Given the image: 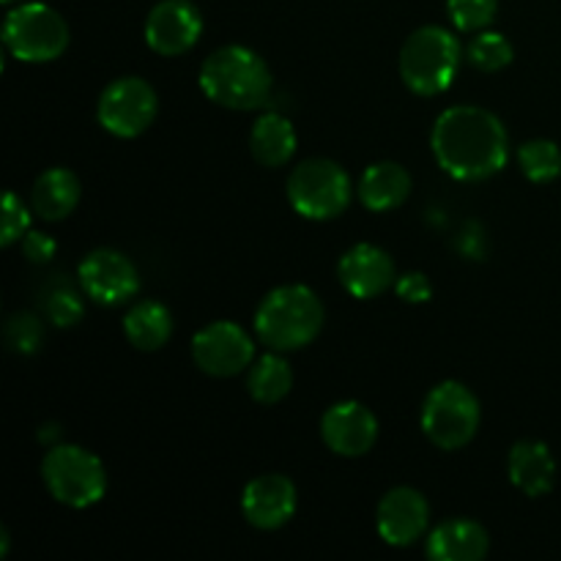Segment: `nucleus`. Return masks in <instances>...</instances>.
Returning <instances> with one entry per match:
<instances>
[{"label":"nucleus","instance_id":"nucleus-19","mask_svg":"<svg viewBox=\"0 0 561 561\" xmlns=\"http://www.w3.org/2000/svg\"><path fill=\"white\" fill-rule=\"evenodd\" d=\"M359 201L367 211H394L403 206L411 195V173L398 162H378L362 173Z\"/></svg>","mask_w":561,"mask_h":561},{"label":"nucleus","instance_id":"nucleus-16","mask_svg":"<svg viewBox=\"0 0 561 561\" xmlns=\"http://www.w3.org/2000/svg\"><path fill=\"white\" fill-rule=\"evenodd\" d=\"M296 485L285 474H261L247 482L241 493V513L247 524L261 531H274L296 513Z\"/></svg>","mask_w":561,"mask_h":561},{"label":"nucleus","instance_id":"nucleus-7","mask_svg":"<svg viewBox=\"0 0 561 561\" xmlns=\"http://www.w3.org/2000/svg\"><path fill=\"white\" fill-rule=\"evenodd\" d=\"M3 44L22 64H49L69 47V25L47 3H20L5 14Z\"/></svg>","mask_w":561,"mask_h":561},{"label":"nucleus","instance_id":"nucleus-30","mask_svg":"<svg viewBox=\"0 0 561 561\" xmlns=\"http://www.w3.org/2000/svg\"><path fill=\"white\" fill-rule=\"evenodd\" d=\"M394 290H398L400 299L409 301V305H425V301H431L433 296L431 279H427L422 272H409L403 274V277H398Z\"/></svg>","mask_w":561,"mask_h":561},{"label":"nucleus","instance_id":"nucleus-23","mask_svg":"<svg viewBox=\"0 0 561 561\" xmlns=\"http://www.w3.org/2000/svg\"><path fill=\"white\" fill-rule=\"evenodd\" d=\"M294 387V370L288 362L279 356V351L263 354L250 365V376H247V392L255 403L274 405L285 400V394Z\"/></svg>","mask_w":561,"mask_h":561},{"label":"nucleus","instance_id":"nucleus-14","mask_svg":"<svg viewBox=\"0 0 561 561\" xmlns=\"http://www.w3.org/2000/svg\"><path fill=\"white\" fill-rule=\"evenodd\" d=\"M321 438L340 458H362L376 444L378 420L367 405L343 400L321 416Z\"/></svg>","mask_w":561,"mask_h":561},{"label":"nucleus","instance_id":"nucleus-8","mask_svg":"<svg viewBox=\"0 0 561 561\" xmlns=\"http://www.w3.org/2000/svg\"><path fill=\"white\" fill-rule=\"evenodd\" d=\"M480 400L460 381L438 383L422 403V431L431 444L447 453L466 447L480 431Z\"/></svg>","mask_w":561,"mask_h":561},{"label":"nucleus","instance_id":"nucleus-1","mask_svg":"<svg viewBox=\"0 0 561 561\" xmlns=\"http://www.w3.org/2000/svg\"><path fill=\"white\" fill-rule=\"evenodd\" d=\"M433 157L455 181H485L507 164L510 137L502 118L485 107L460 104L433 124Z\"/></svg>","mask_w":561,"mask_h":561},{"label":"nucleus","instance_id":"nucleus-5","mask_svg":"<svg viewBox=\"0 0 561 561\" xmlns=\"http://www.w3.org/2000/svg\"><path fill=\"white\" fill-rule=\"evenodd\" d=\"M42 480L55 502L71 510L99 504L107 491V471L93 453L77 444H58L44 455Z\"/></svg>","mask_w":561,"mask_h":561},{"label":"nucleus","instance_id":"nucleus-28","mask_svg":"<svg viewBox=\"0 0 561 561\" xmlns=\"http://www.w3.org/2000/svg\"><path fill=\"white\" fill-rule=\"evenodd\" d=\"M85 307H82L80 294L71 285H55L47 290V301H44V316L60 329L75 327L82 318Z\"/></svg>","mask_w":561,"mask_h":561},{"label":"nucleus","instance_id":"nucleus-24","mask_svg":"<svg viewBox=\"0 0 561 561\" xmlns=\"http://www.w3.org/2000/svg\"><path fill=\"white\" fill-rule=\"evenodd\" d=\"M518 164L531 184H551L561 175V148L553 140H529L518 148Z\"/></svg>","mask_w":561,"mask_h":561},{"label":"nucleus","instance_id":"nucleus-31","mask_svg":"<svg viewBox=\"0 0 561 561\" xmlns=\"http://www.w3.org/2000/svg\"><path fill=\"white\" fill-rule=\"evenodd\" d=\"M20 244L31 263H49L55 257V252H58V244H55L53 236L42 233V230H27Z\"/></svg>","mask_w":561,"mask_h":561},{"label":"nucleus","instance_id":"nucleus-18","mask_svg":"<svg viewBox=\"0 0 561 561\" xmlns=\"http://www.w3.org/2000/svg\"><path fill=\"white\" fill-rule=\"evenodd\" d=\"M491 537L477 520L455 518L427 535V557L433 561H480L488 557Z\"/></svg>","mask_w":561,"mask_h":561},{"label":"nucleus","instance_id":"nucleus-11","mask_svg":"<svg viewBox=\"0 0 561 561\" xmlns=\"http://www.w3.org/2000/svg\"><path fill=\"white\" fill-rule=\"evenodd\" d=\"M77 279L88 299L107 307L126 305L140 290V274L131 257L110 247L93 250L77 268Z\"/></svg>","mask_w":561,"mask_h":561},{"label":"nucleus","instance_id":"nucleus-17","mask_svg":"<svg viewBox=\"0 0 561 561\" xmlns=\"http://www.w3.org/2000/svg\"><path fill=\"white\" fill-rule=\"evenodd\" d=\"M507 471L510 482L529 499L548 496L553 491V482H557L553 453L548 449V444L531 442V438L529 442H518L510 449Z\"/></svg>","mask_w":561,"mask_h":561},{"label":"nucleus","instance_id":"nucleus-21","mask_svg":"<svg viewBox=\"0 0 561 561\" xmlns=\"http://www.w3.org/2000/svg\"><path fill=\"white\" fill-rule=\"evenodd\" d=\"M250 151L263 168H283L296 153V129L285 115L263 113L250 131Z\"/></svg>","mask_w":561,"mask_h":561},{"label":"nucleus","instance_id":"nucleus-13","mask_svg":"<svg viewBox=\"0 0 561 561\" xmlns=\"http://www.w3.org/2000/svg\"><path fill=\"white\" fill-rule=\"evenodd\" d=\"M427 524H431V504H427V499L416 488H392L381 499V504H378L376 526L387 546H414L416 540L425 537Z\"/></svg>","mask_w":561,"mask_h":561},{"label":"nucleus","instance_id":"nucleus-9","mask_svg":"<svg viewBox=\"0 0 561 561\" xmlns=\"http://www.w3.org/2000/svg\"><path fill=\"white\" fill-rule=\"evenodd\" d=\"M157 110L159 99L151 82H146L142 77H121V80L110 82L99 96L96 118L110 135L131 140L153 124Z\"/></svg>","mask_w":561,"mask_h":561},{"label":"nucleus","instance_id":"nucleus-6","mask_svg":"<svg viewBox=\"0 0 561 561\" xmlns=\"http://www.w3.org/2000/svg\"><path fill=\"white\" fill-rule=\"evenodd\" d=\"M351 175L332 159H305L288 175V203L299 217L327 222L351 206Z\"/></svg>","mask_w":561,"mask_h":561},{"label":"nucleus","instance_id":"nucleus-2","mask_svg":"<svg viewBox=\"0 0 561 561\" xmlns=\"http://www.w3.org/2000/svg\"><path fill=\"white\" fill-rule=\"evenodd\" d=\"M201 88L214 104L228 110H261L268 104L274 88L272 69L250 47L228 44L203 60Z\"/></svg>","mask_w":561,"mask_h":561},{"label":"nucleus","instance_id":"nucleus-15","mask_svg":"<svg viewBox=\"0 0 561 561\" xmlns=\"http://www.w3.org/2000/svg\"><path fill=\"white\" fill-rule=\"evenodd\" d=\"M337 277L340 285L348 290L354 299H376V296L387 294L394 288L398 274H394V261L387 250L376 244H362L351 247L337 263Z\"/></svg>","mask_w":561,"mask_h":561},{"label":"nucleus","instance_id":"nucleus-22","mask_svg":"<svg viewBox=\"0 0 561 561\" xmlns=\"http://www.w3.org/2000/svg\"><path fill=\"white\" fill-rule=\"evenodd\" d=\"M173 312L162 301H140L124 318V334L137 351H159L173 337Z\"/></svg>","mask_w":561,"mask_h":561},{"label":"nucleus","instance_id":"nucleus-3","mask_svg":"<svg viewBox=\"0 0 561 561\" xmlns=\"http://www.w3.org/2000/svg\"><path fill=\"white\" fill-rule=\"evenodd\" d=\"M323 301L307 285H283L266 294L255 312V334L272 351H299L321 334Z\"/></svg>","mask_w":561,"mask_h":561},{"label":"nucleus","instance_id":"nucleus-4","mask_svg":"<svg viewBox=\"0 0 561 561\" xmlns=\"http://www.w3.org/2000/svg\"><path fill=\"white\" fill-rule=\"evenodd\" d=\"M463 47L458 36L442 25H425L405 38L400 49V77L416 96H438L453 85Z\"/></svg>","mask_w":561,"mask_h":561},{"label":"nucleus","instance_id":"nucleus-20","mask_svg":"<svg viewBox=\"0 0 561 561\" xmlns=\"http://www.w3.org/2000/svg\"><path fill=\"white\" fill-rule=\"evenodd\" d=\"M82 197L80 179L66 168H53L36 179L31 190V206L47 222H60L77 208Z\"/></svg>","mask_w":561,"mask_h":561},{"label":"nucleus","instance_id":"nucleus-26","mask_svg":"<svg viewBox=\"0 0 561 561\" xmlns=\"http://www.w3.org/2000/svg\"><path fill=\"white\" fill-rule=\"evenodd\" d=\"M447 11L460 33H480L496 20L499 0H447Z\"/></svg>","mask_w":561,"mask_h":561},{"label":"nucleus","instance_id":"nucleus-10","mask_svg":"<svg viewBox=\"0 0 561 561\" xmlns=\"http://www.w3.org/2000/svg\"><path fill=\"white\" fill-rule=\"evenodd\" d=\"M192 359L206 376L233 378L255 362V343L239 323L214 321L192 337Z\"/></svg>","mask_w":561,"mask_h":561},{"label":"nucleus","instance_id":"nucleus-32","mask_svg":"<svg viewBox=\"0 0 561 561\" xmlns=\"http://www.w3.org/2000/svg\"><path fill=\"white\" fill-rule=\"evenodd\" d=\"M0 3H3V5H11V3H16V0H0Z\"/></svg>","mask_w":561,"mask_h":561},{"label":"nucleus","instance_id":"nucleus-25","mask_svg":"<svg viewBox=\"0 0 561 561\" xmlns=\"http://www.w3.org/2000/svg\"><path fill=\"white\" fill-rule=\"evenodd\" d=\"M466 58L474 66L477 71H485V75H493V71H502L513 64L515 49L510 44L507 36L496 31H480L474 38H471L469 49H466Z\"/></svg>","mask_w":561,"mask_h":561},{"label":"nucleus","instance_id":"nucleus-12","mask_svg":"<svg viewBox=\"0 0 561 561\" xmlns=\"http://www.w3.org/2000/svg\"><path fill=\"white\" fill-rule=\"evenodd\" d=\"M201 9L190 0H162L148 11L146 44L164 58L190 53L201 42Z\"/></svg>","mask_w":561,"mask_h":561},{"label":"nucleus","instance_id":"nucleus-27","mask_svg":"<svg viewBox=\"0 0 561 561\" xmlns=\"http://www.w3.org/2000/svg\"><path fill=\"white\" fill-rule=\"evenodd\" d=\"M44 340V323L42 318L33 312H16L5 323V343L16 354H36L42 348Z\"/></svg>","mask_w":561,"mask_h":561},{"label":"nucleus","instance_id":"nucleus-29","mask_svg":"<svg viewBox=\"0 0 561 561\" xmlns=\"http://www.w3.org/2000/svg\"><path fill=\"white\" fill-rule=\"evenodd\" d=\"M31 230V211L25 203L16 197V192H5L3 197V230H0V244L14 247L16 241L25 239Z\"/></svg>","mask_w":561,"mask_h":561}]
</instances>
